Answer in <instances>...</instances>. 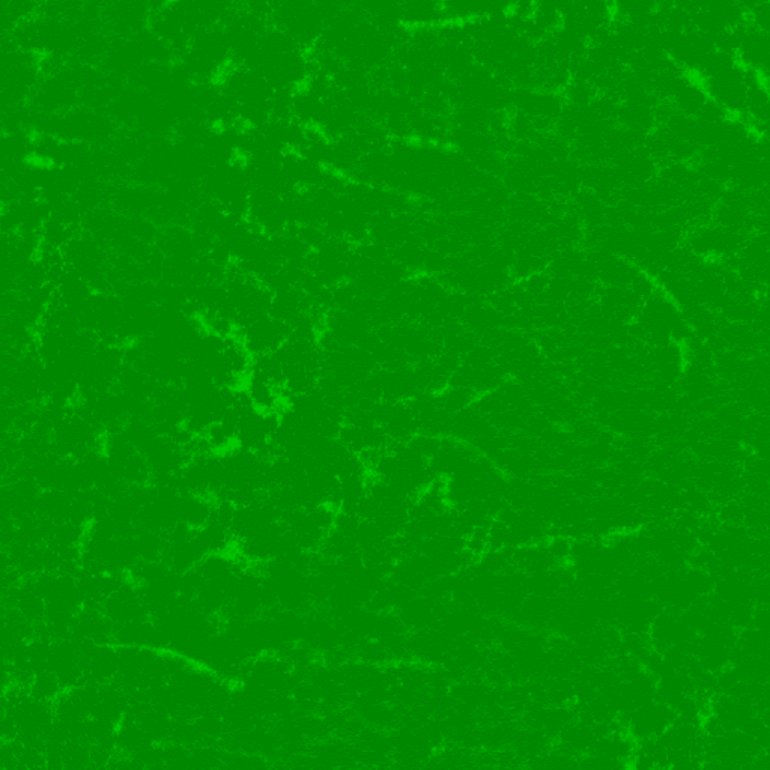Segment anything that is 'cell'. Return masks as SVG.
<instances>
[{"label": "cell", "mask_w": 770, "mask_h": 770, "mask_svg": "<svg viewBox=\"0 0 770 770\" xmlns=\"http://www.w3.org/2000/svg\"><path fill=\"white\" fill-rule=\"evenodd\" d=\"M701 82L706 86L710 98L721 104L731 116H745L749 70L740 62Z\"/></svg>", "instance_id": "cell-1"}, {"label": "cell", "mask_w": 770, "mask_h": 770, "mask_svg": "<svg viewBox=\"0 0 770 770\" xmlns=\"http://www.w3.org/2000/svg\"><path fill=\"white\" fill-rule=\"evenodd\" d=\"M291 325L279 321L273 316L265 315L255 319L243 327V342L255 357L258 355L274 354L279 351L289 337Z\"/></svg>", "instance_id": "cell-2"}, {"label": "cell", "mask_w": 770, "mask_h": 770, "mask_svg": "<svg viewBox=\"0 0 770 770\" xmlns=\"http://www.w3.org/2000/svg\"><path fill=\"white\" fill-rule=\"evenodd\" d=\"M737 61L754 73L763 74L770 65V35L757 31L746 23L742 46L737 53Z\"/></svg>", "instance_id": "cell-3"}, {"label": "cell", "mask_w": 770, "mask_h": 770, "mask_svg": "<svg viewBox=\"0 0 770 770\" xmlns=\"http://www.w3.org/2000/svg\"><path fill=\"white\" fill-rule=\"evenodd\" d=\"M709 100L710 95L706 86L697 76H691L686 80L685 85L679 89V92L674 95L670 104L676 112L698 118Z\"/></svg>", "instance_id": "cell-4"}, {"label": "cell", "mask_w": 770, "mask_h": 770, "mask_svg": "<svg viewBox=\"0 0 770 770\" xmlns=\"http://www.w3.org/2000/svg\"><path fill=\"white\" fill-rule=\"evenodd\" d=\"M64 691L61 680L50 670L37 674L31 688H29V694L37 700L44 701V703H55Z\"/></svg>", "instance_id": "cell-5"}, {"label": "cell", "mask_w": 770, "mask_h": 770, "mask_svg": "<svg viewBox=\"0 0 770 770\" xmlns=\"http://www.w3.org/2000/svg\"><path fill=\"white\" fill-rule=\"evenodd\" d=\"M447 22L464 23L474 19V0H443Z\"/></svg>", "instance_id": "cell-6"}, {"label": "cell", "mask_w": 770, "mask_h": 770, "mask_svg": "<svg viewBox=\"0 0 770 770\" xmlns=\"http://www.w3.org/2000/svg\"><path fill=\"white\" fill-rule=\"evenodd\" d=\"M748 22L757 31L770 35V2H766V4L749 11Z\"/></svg>", "instance_id": "cell-7"}]
</instances>
